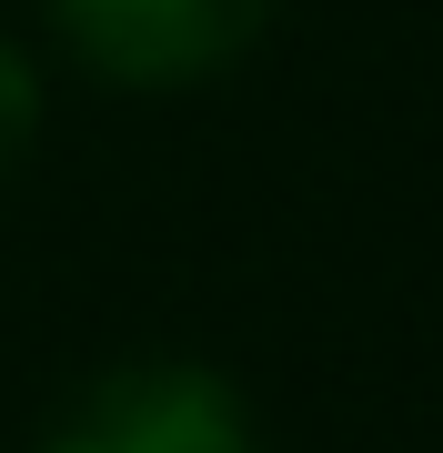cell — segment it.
I'll use <instances>...</instances> for the list:
<instances>
[{"mask_svg":"<svg viewBox=\"0 0 443 453\" xmlns=\"http://www.w3.org/2000/svg\"><path fill=\"white\" fill-rule=\"evenodd\" d=\"M31 453H263V413L202 353H121L50 403Z\"/></svg>","mask_w":443,"mask_h":453,"instance_id":"1","label":"cell"},{"mask_svg":"<svg viewBox=\"0 0 443 453\" xmlns=\"http://www.w3.org/2000/svg\"><path fill=\"white\" fill-rule=\"evenodd\" d=\"M272 11L282 0H41L61 61L132 101L212 91L222 71H242L263 50Z\"/></svg>","mask_w":443,"mask_h":453,"instance_id":"2","label":"cell"},{"mask_svg":"<svg viewBox=\"0 0 443 453\" xmlns=\"http://www.w3.org/2000/svg\"><path fill=\"white\" fill-rule=\"evenodd\" d=\"M41 111H50V91H41V61L20 50L11 31H0V181H11L20 162H31V142H41Z\"/></svg>","mask_w":443,"mask_h":453,"instance_id":"3","label":"cell"}]
</instances>
